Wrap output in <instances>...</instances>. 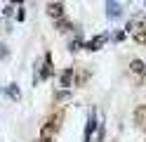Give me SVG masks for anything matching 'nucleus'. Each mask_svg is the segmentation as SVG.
<instances>
[{"label": "nucleus", "instance_id": "nucleus-1", "mask_svg": "<svg viewBox=\"0 0 146 142\" xmlns=\"http://www.w3.org/2000/svg\"><path fill=\"white\" fill-rule=\"evenodd\" d=\"M61 121H64V114L61 111H54L52 116L42 123V128H40V140H45V142H52V137L59 133V128H61Z\"/></svg>", "mask_w": 146, "mask_h": 142}, {"label": "nucleus", "instance_id": "nucleus-2", "mask_svg": "<svg viewBox=\"0 0 146 142\" xmlns=\"http://www.w3.org/2000/svg\"><path fill=\"white\" fill-rule=\"evenodd\" d=\"M127 31L132 33V38H134L137 45H146V19H144V17H134V19H130Z\"/></svg>", "mask_w": 146, "mask_h": 142}, {"label": "nucleus", "instance_id": "nucleus-3", "mask_svg": "<svg viewBox=\"0 0 146 142\" xmlns=\"http://www.w3.org/2000/svg\"><path fill=\"white\" fill-rule=\"evenodd\" d=\"M52 76H54L52 55H50V52H45V57H42V69H40V78H42V81H47V78H52Z\"/></svg>", "mask_w": 146, "mask_h": 142}, {"label": "nucleus", "instance_id": "nucleus-4", "mask_svg": "<svg viewBox=\"0 0 146 142\" xmlns=\"http://www.w3.org/2000/svg\"><path fill=\"white\" fill-rule=\"evenodd\" d=\"M64 3H47V7H45V12H47L54 22H59V19H64Z\"/></svg>", "mask_w": 146, "mask_h": 142}, {"label": "nucleus", "instance_id": "nucleus-5", "mask_svg": "<svg viewBox=\"0 0 146 142\" xmlns=\"http://www.w3.org/2000/svg\"><path fill=\"white\" fill-rule=\"evenodd\" d=\"M73 81H76V69H73V66H66V69L59 73V85L61 88H68V85H73Z\"/></svg>", "mask_w": 146, "mask_h": 142}, {"label": "nucleus", "instance_id": "nucleus-6", "mask_svg": "<svg viewBox=\"0 0 146 142\" xmlns=\"http://www.w3.org/2000/svg\"><path fill=\"white\" fill-rule=\"evenodd\" d=\"M106 40H108V36H106V33H99V36L92 38V40H87L85 47H87L90 52H97V50H102V47L106 45Z\"/></svg>", "mask_w": 146, "mask_h": 142}, {"label": "nucleus", "instance_id": "nucleus-7", "mask_svg": "<svg viewBox=\"0 0 146 142\" xmlns=\"http://www.w3.org/2000/svg\"><path fill=\"white\" fill-rule=\"evenodd\" d=\"M130 71L137 76L139 81H144L146 78V64L141 62V59H132V64H130Z\"/></svg>", "mask_w": 146, "mask_h": 142}, {"label": "nucleus", "instance_id": "nucleus-8", "mask_svg": "<svg viewBox=\"0 0 146 142\" xmlns=\"http://www.w3.org/2000/svg\"><path fill=\"white\" fill-rule=\"evenodd\" d=\"M97 126H99V123H97V116H94V111L92 114H90V118H87V128H85V142H90V140H92V133L97 130Z\"/></svg>", "mask_w": 146, "mask_h": 142}, {"label": "nucleus", "instance_id": "nucleus-9", "mask_svg": "<svg viewBox=\"0 0 146 142\" xmlns=\"http://www.w3.org/2000/svg\"><path fill=\"white\" fill-rule=\"evenodd\" d=\"M134 123L139 128H146V104H139L134 109Z\"/></svg>", "mask_w": 146, "mask_h": 142}, {"label": "nucleus", "instance_id": "nucleus-10", "mask_svg": "<svg viewBox=\"0 0 146 142\" xmlns=\"http://www.w3.org/2000/svg\"><path fill=\"white\" fill-rule=\"evenodd\" d=\"M106 14L111 17V19L120 17V14H123V5H120V3H106Z\"/></svg>", "mask_w": 146, "mask_h": 142}, {"label": "nucleus", "instance_id": "nucleus-11", "mask_svg": "<svg viewBox=\"0 0 146 142\" xmlns=\"http://www.w3.org/2000/svg\"><path fill=\"white\" fill-rule=\"evenodd\" d=\"M5 95H10L14 102L21 100V90H19V85H17V83H10V85H7V88H5Z\"/></svg>", "mask_w": 146, "mask_h": 142}, {"label": "nucleus", "instance_id": "nucleus-12", "mask_svg": "<svg viewBox=\"0 0 146 142\" xmlns=\"http://www.w3.org/2000/svg\"><path fill=\"white\" fill-rule=\"evenodd\" d=\"M54 28L61 31V33H66V31H71V28H73V24L68 22V19H59V22H54Z\"/></svg>", "mask_w": 146, "mask_h": 142}, {"label": "nucleus", "instance_id": "nucleus-13", "mask_svg": "<svg viewBox=\"0 0 146 142\" xmlns=\"http://www.w3.org/2000/svg\"><path fill=\"white\" fill-rule=\"evenodd\" d=\"M87 76H90L87 71H78V73H76V81H73V85H83V83L87 81Z\"/></svg>", "mask_w": 146, "mask_h": 142}, {"label": "nucleus", "instance_id": "nucleus-14", "mask_svg": "<svg viewBox=\"0 0 146 142\" xmlns=\"http://www.w3.org/2000/svg\"><path fill=\"white\" fill-rule=\"evenodd\" d=\"M80 47H83V40H80V38H76V40H71V45H68V50H71V52H78Z\"/></svg>", "mask_w": 146, "mask_h": 142}, {"label": "nucleus", "instance_id": "nucleus-15", "mask_svg": "<svg viewBox=\"0 0 146 142\" xmlns=\"http://www.w3.org/2000/svg\"><path fill=\"white\" fill-rule=\"evenodd\" d=\"M17 19H19V22H24V19H26V9H24V5L17 7Z\"/></svg>", "mask_w": 146, "mask_h": 142}, {"label": "nucleus", "instance_id": "nucleus-16", "mask_svg": "<svg viewBox=\"0 0 146 142\" xmlns=\"http://www.w3.org/2000/svg\"><path fill=\"white\" fill-rule=\"evenodd\" d=\"M54 97H57V102H59V100H68V92H66V90H61V92L54 95Z\"/></svg>", "mask_w": 146, "mask_h": 142}, {"label": "nucleus", "instance_id": "nucleus-17", "mask_svg": "<svg viewBox=\"0 0 146 142\" xmlns=\"http://www.w3.org/2000/svg\"><path fill=\"white\" fill-rule=\"evenodd\" d=\"M12 12H14V5H5V7H3V14H7V17H10Z\"/></svg>", "mask_w": 146, "mask_h": 142}, {"label": "nucleus", "instance_id": "nucleus-18", "mask_svg": "<svg viewBox=\"0 0 146 142\" xmlns=\"http://www.w3.org/2000/svg\"><path fill=\"white\" fill-rule=\"evenodd\" d=\"M7 55H10V52H7V45L0 43V59H3V57H7Z\"/></svg>", "mask_w": 146, "mask_h": 142}, {"label": "nucleus", "instance_id": "nucleus-19", "mask_svg": "<svg viewBox=\"0 0 146 142\" xmlns=\"http://www.w3.org/2000/svg\"><path fill=\"white\" fill-rule=\"evenodd\" d=\"M113 40H125V31H118V33L113 36Z\"/></svg>", "mask_w": 146, "mask_h": 142}]
</instances>
